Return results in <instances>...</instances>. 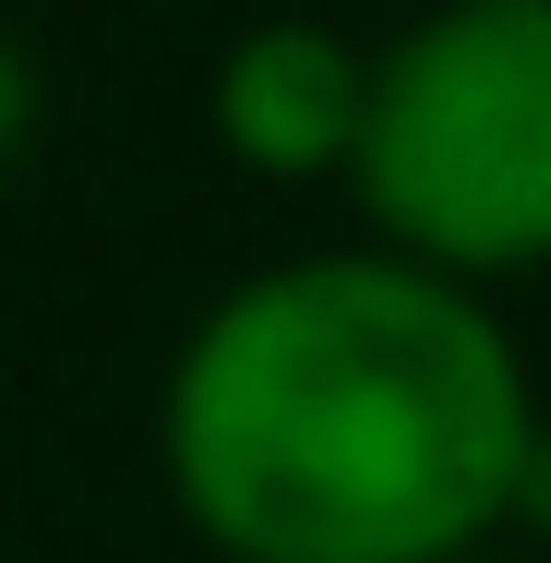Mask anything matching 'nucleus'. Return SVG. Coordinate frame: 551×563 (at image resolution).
<instances>
[{
	"label": "nucleus",
	"mask_w": 551,
	"mask_h": 563,
	"mask_svg": "<svg viewBox=\"0 0 551 563\" xmlns=\"http://www.w3.org/2000/svg\"><path fill=\"white\" fill-rule=\"evenodd\" d=\"M168 492L228 563H480L551 455L492 288L408 252L240 276L168 360Z\"/></svg>",
	"instance_id": "1"
},
{
	"label": "nucleus",
	"mask_w": 551,
	"mask_h": 563,
	"mask_svg": "<svg viewBox=\"0 0 551 563\" xmlns=\"http://www.w3.org/2000/svg\"><path fill=\"white\" fill-rule=\"evenodd\" d=\"M384 252L432 276L551 264V0H432L372 48V120L348 168Z\"/></svg>",
	"instance_id": "2"
},
{
	"label": "nucleus",
	"mask_w": 551,
	"mask_h": 563,
	"mask_svg": "<svg viewBox=\"0 0 551 563\" xmlns=\"http://www.w3.org/2000/svg\"><path fill=\"white\" fill-rule=\"evenodd\" d=\"M217 144L252 180H348L360 168V120H372V48L324 24V12H264L217 48V85H205Z\"/></svg>",
	"instance_id": "3"
},
{
	"label": "nucleus",
	"mask_w": 551,
	"mask_h": 563,
	"mask_svg": "<svg viewBox=\"0 0 551 563\" xmlns=\"http://www.w3.org/2000/svg\"><path fill=\"white\" fill-rule=\"evenodd\" d=\"M36 109H48V97H36V48H24V36H0V168L36 144Z\"/></svg>",
	"instance_id": "4"
}]
</instances>
